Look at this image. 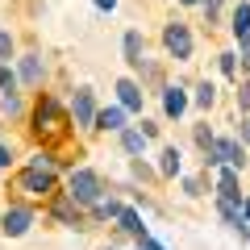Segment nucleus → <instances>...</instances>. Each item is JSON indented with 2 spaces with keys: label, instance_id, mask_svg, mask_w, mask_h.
I'll list each match as a JSON object with an SVG mask.
<instances>
[{
  "label": "nucleus",
  "instance_id": "9",
  "mask_svg": "<svg viewBox=\"0 0 250 250\" xmlns=\"http://www.w3.org/2000/svg\"><path fill=\"white\" fill-rule=\"evenodd\" d=\"M163 108H167V117H184L188 96H184L179 88H167V92H163Z\"/></svg>",
  "mask_w": 250,
  "mask_h": 250
},
{
  "label": "nucleus",
  "instance_id": "32",
  "mask_svg": "<svg viewBox=\"0 0 250 250\" xmlns=\"http://www.w3.org/2000/svg\"><path fill=\"white\" fill-rule=\"evenodd\" d=\"M179 4H200V0H179Z\"/></svg>",
  "mask_w": 250,
  "mask_h": 250
},
{
  "label": "nucleus",
  "instance_id": "11",
  "mask_svg": "<svg viewBox=\"0 0 250 250\" xmlns=\"http://www.w3.org/2000/svg\"><path fill=\"white\" fill-rule=\"evenodd\" d=\"M125 62L142 67V34H138V29H129V34H125Z\"/></svg>",
  "mask_w": 250,
  "mask_h": 250
},
{
  "label": "nucleus",
  "instance_id": "23",
  "mask_svg": "<svg viewBox=\"0 0 250 250\" xmlns=\"http://www.w3.org/2000/svg\"><path fill=\"white\" fill-rule=\"evenodd\" d=\"M238 104L250 113V83H242V92H238Z\"/></svg>",
  "mask_w": 250,
  "mask_h": 250
},
{
  "label": "nucleus",
  "instance_id": "19",
  "mask_svg": "<svg viewBox=\"0 0 250 250\" xmlns=\"http://www.w3.org/2000/svg\"><path fill=\"white\" fill-rule=\"evenodd\" d=\"M0 108H4V113L13 117V113H21V100L13 96V92H4V96H0Z\"/></svg>",
  "mask_w": 250,
  "mask_h": 250
},
{
  "label": "nucleus",
  "instance_id": "10",
  "mask_svg": "<svg viewBox=\"0 0 250 250\" xmlns=\"http://www.w3.org/2000/svg\"><path fill=\"white\" fill-rule=\"evenodd\" d=\"M96 129H121L125 125V108H104V113H96Z\"/></svg>",
  "mask_w": 250,
  "mask_h": 250
},
{
  "label": "nucleus",
  "instance_id": "4",
  "mask_svg": "<svg viewBox=\"0 0 250 250\" xmlns=\"http://www.w3.org/2000/svg\"><path fill=\"white\" fill-rule=\"evenodd\" d=\"M17 184H21V192H34V196H46V192H54V171H38V167H25Z\"/></svg>",
  "mask_w": 250,
  "mask_h": 250
},
{
  "label": "nucleus",
  "instance_id": "20",
  "mask_svg": "<svg viewBox=\"0 0 250 250\" xmlns=\"http://www.w3.org/2000/svg\"><path fill=\"white\" fill-rule=\"evenodd\" d=\"M196 104H200V108L213 104V83H200V88H196Z\"/></svg>",
  "mask_w": 250,
  "mask_h": 250
},
{
  "label": "nucleus",
  "instance_id": "15",
  "mask_svg": "<svg viewBox=\"0 0 250 250\" xmlns=\"http://www.w3.org/2000/svg\"><path fill=\"white\" fill-rule=\"evenodd\" d=\"M121 146H125V154H142V150H146V138L138 134V129H125Z\"/></svg>",
  "mask_w": 250,
  "mask_h": 250
},
{
  "label": "nucleus",
  "instance_id": "22",
  "mask_svg": "<svg viewBox=\"0 0 250 250\" xmlns=\"http://www.w3.org/2000/svg\"><path fill=\"white\" fill-rule=\"evenodd\" d=\"M9 54H13V38L0 29V59H9Z\"/></svg>",
  "mask_w": 250,
  "mask_h": 250
},
{
  "label": "nucleus",
  "instance_id": "30",
  "mask_svg": "<svg viewBox=\"0 0 250 250\" xmlns=\"http://www.w3.org/2000/svg\"><path fill=\"white\" fill-rule=\"evenodd\" d=\"M113 4H117V0H96V9H113Z\"/></svg>",
  "mask_w": 250,
  "mask_h": 250
},
{
  "label": "nucleus",
  "instance_id": "24",
  "mask_svg": "<svg viewBox=\"0 0 250 250\" xmlns=\"http://www.w3.org/2000/svg\"><path fill=\"white\" fill-rule=\"evenodd\" d=\"M200 4H205V13H208V21L217 17V9H221V0H200Z\"/></svg>",
  "mask_w": 250,
  "mask_h": 250
},
{
  "label": "nucleus",
  "instance_id": "16",
  "mask_svg": "<svg viewBox=\"0 0 250 250\" xmlns=\"http://www.w3.org/2000/svg\"><path fill=\"white\" fill-rule=\"evenodd\" d=\"M54 217L75 225V200H71V196H59V200H54Z\"/></svg>",
  "mask_w": 250,
  "mask_h": 250
},
{
  "label": "nucleus",
  "instance_id": "1",
  "mask_svg": "<svg viewBox=\"0 0 250 250\" xmlns=\"http://www.w3.org/2000/svg\"><path fill=\"white\" fill-rule=\"evenodd\" d=\"M100 192H104V188H100V175H96V171H88V167L71 171V192H67V196H71L75 205H96Z\"/></svg>",
  "mask_w": 250,
  "mask_h": 250
},
{
  "label": "nucleus",
  "instance_id": "21",
  "mask_svg": "<svg viewBox=\"0 0 250 250\" xmlns=\"http://www.w3.org/2000/svg\"><path fill=\"white\" fill-rule=\"evenodd\" d=\"M13 83H17V80H13V71L4 67V62H0V88H4V92H13Z\"/></svg>",
  "mask_w": 250,
  "mask_h": 250
},
{
  "label": "nucleus",
  "instance_id": "14",
  "mask_svg": "<svg viewBox=\"0 0 250 250\" xmlns=\"http://www.w3.org/2000/svg\"><path fill=\"white\" fill-rule=\"evenodd\" d=\"M233 34L238 38L250 34V4H238V9H233Z\"/></svg>",
  "mask_w": 250,
  "mask_h": 250
},
{
  "label": "nucleus",
  "instance_id": "26",
  "mask_svg": "<svg viewBox=\"0 0 250 250\" xmlns=\"http://www.w3.org/2000/svg\"><path fill=\"white\" fill-rule=\"evenodd\" d=\"M238 42H242V62L250 67V34H246V38H238Z\"/></svg>",
  "mask_w": 250,
  "mask_h": 250
},
{
  "label": "nucleus",
  "instance_id": "28",
  "mask_svg": "<svg viewBox=\"0 0 250 250\" xmlns=\"http://www.w3.org/2000/svg\"><path fill=\"white\" fill-rule=\"evenodd\" d=\"M9 159H13V154H9V146H0V167H9Z\"/></svg>",
  "mask_w": 250,
  "mask_h": 250
},
{
  "label": "nucleus",
  "instance_id": "29",
  "mask_svg": "<svg viewBox=\"0 0 250 250\" xmlns=\"http://www.w3.org/2000/svg\"><path fill=\"white\" fill-rule=\"evenodd\" d=\"M242 221L250 225V200H242Z\"/></svg>",
  "mask_w": 250,
  "mask_h": 250
},
{
  "label": "nucleus",
  "instance_id": "33",
  "mask_svg": "<svg viewBox=\"0 0 250 250\" xmlns=\"http://www.w3.org/2000/svg\"><path fill=\"white\" fill-rule=\"evenodd\" d=\"M104 250H113V246H104Z\"/></svg>",
  "mask_w": 250,
  "mask_h": 250
},
{
  "label": "nucleus",
  "instance_id": "17",
  "mask_svg": "<svg viewBox=\"0 0 250 250\" xmlns=\"http://www.w3.org/2000/svg\"><path fill=\"white\" fill-rule=\"evenodd\" d=\"M179 171V150L171 146V150H163V175H175Z\"/></svg>",
  "mask_w": 250,
  "mask_h": 250
},
{
  "label": "nucleus",
  "instance_id": "13",
  "mask_svg": "<svg viewBox=\"0 0 250 250\" xmlns=\"http://www.w3.org/2000/svg\"><path fill=\"white\" fill-rule=\"evenodd\" d=\"M117 221H121L125 233H134V238H142V233H146V229H142V217H138L134 208H121V213H117Z\"/></svg>",
  "mask_w": 250,
  "mask_h": 250
},
{
  "label": "nucleus",
  "instance_id": "31",
  "mask_svg": "<svg viewBox=\"0 0 250 250\" xmlns=\"http://www.w3.org/2000/svg\"><path fill=\"white\" fill-rule=\"evenodd\" d=\"M242 142H250V121H246V125H242Z\"/></svg>",
  "mask_w": 250,
  "mask_h": 250
},
{
  "label": "nucleus",
  "instance_id": "25",
  "mask_svg": "<svg viewBox=\"0 0 250 250\" xmlns=\"http://www.w3.org/2000/svg\"><path fill=\"white\" fill-rule=\"evenodd\" d=\"M233 67H238V62H233V54H221V71L233 75Z\"/></svg>",
  "mask_w": 250,
  "mask_h": 250
},
{
  "label": "nucleus",
  "instance_id": "18",
  "mask_svg": "<svg viewBox=\"0 0 250 250\" xmlns=\"http://www.w3.org/2000/svg\"><path fill=\"white\" fill-rule=\"evenodd\" d=\"M92 208H96V217H117V213H121V205H117V200H104V196H100Z\"/></svg>",
  "mask_w": 250,
  "mask_h": 250
},
{
  "label": "nucleus",
  "instance_id": "7",
  "mask_svg": "<svg viewBox=\"0 0 250 250\" xmlns=\"http://www.w3.org/2000/svg\"><path fill=\"white\" fill-rule=\"evenodd\" d=\"M29 225H34V213H29V208H9V213H4V233H13V238L25 233Z\"/></svg>",
  "mask_w": 250,
  "mask_h": 250
},
{
  "label": "nucleus",
  "instance_id": "27",
  "mask_svg": "<svg viewBox=\"0 0 250 250\" xmlns=\"http://www.w3.org/2000/svg\"><path fill=\"white\" fill-rule=\"evenodd\" d=\"M138 250H163V246H159V242H150V238L142 233V238H138Z\"/></svg>",
  "mask_w": 250,
  "mask_h": 250
},
{
  "label": "nucleus",
  "instance_id": "2",
  "mask_svg": "<svg viewBox=\"0 0 250 250\" xmlns=\"http://www.w3.org/2000/svg\"><path fill=\"white\" fill-rule=\"evenodd\" d=\"M34 121H38V134H42V138H62V129H67V117L59 113V104H54L50 96H46L42 104H38Z\"/></svg>",
  "mask_w": 250,
  "mask_h": 250
},
{
  "label": "nucleus",
  "instance_id": "3",
  "mask_svg": "<svg viewBox=\"0 0 250 250\" xmlns=\"http://www.w3.org/2000/svg\"><path fill=\"white\" fill-rule=\"evenodd\" d=\"M163 46H167L175 59H188V54H192V34H188V25L171 21V25L163 29Z\"/></svg>",
  "mask_w": 250,
  "mask_h": 250
},
{
  "label": "nucleus",
  "instance_id": "5",
  "mask_svg": "<svg viewBox=\"0 0 250 250\" xmlns=\"http://www.w3.org/2000/svg\"><path fill=\"white\" fill-rule=\"evenodd\" d=\"M208 150H213V163H225V167H233V171L242 167V142H233V138H221V142H213Z\"/></svg>",
  "mask_w": 250,
  "mask_h": 250
},
{
  "label": "nucleus",
  "instance_id": "8",
  "mask_svg": "<svg viewBox=\"0 0 250 250\" xmlns=\"http://www.w3.org/2000/svg\"><path fill=\"white\" fill-rule=\"evenodd\" d=\"M117 92H121V108H134V113L142 108V88H138L134 80H121V83H117Z\"/></svg>",
  "mask_w": 250,
  "mask_h": 250
},
{
  "label": "nucleus",
  "instance_id": "6",
  "mask_svg": "<svg viewBox=\"0 0 250 250\" xmlns=\"http://www.w3.org/2000/svg\"><path fill=\"white\" fill-rule=\"evenodd\" d=\"M71 113H75V121H80V125H92V121H96V104H92V92H88V88H80V92H75Z\"/></svg>",
  "mask_w": 250,
  "mask_h": 250
},
{
  "label": "nucleus",
  "instance_id": "12",
  "mask_svg": "<svg viewBox=\"0 0 250 250\" xmlns=\"http://www.w3.org/2000/svg\"><path fill=\"white\" fill-rule=\"evenodd\" d=\"M21 80L25 83H42V59H38V54H29V59H21Z\"/></svg>",
  "mask_w": 250,
  "mask_h": 250
}]
</instances>
